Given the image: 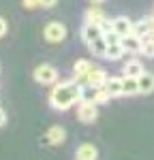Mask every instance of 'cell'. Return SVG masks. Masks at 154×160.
<instances>
[{
    "label": "cell",
    "instance_id": "1",
    "mask_svg": "<svg viewBox=\"0 0 154 160\" xmlns=\"http://www.w3.org/2000/svg\"><path fill=\"white\" fill-rule=\"evenodd\" d=\"M81 92H84V88L79 86L75 79H71V81H60V83H56V86L51 88L49 105L58 111H66V109H71L73 105H77V102L81 100Z\"/></svg>",
    "mask_w": 154,
    "mask_h": 160
},
{
    "label": "cell",
    "instance_id": "2",
    "mask_svg": "<svg viewBox=\"0 0 154 160\" xmlns=\"http://www.w3.org/2000/svg\"><path fill=\"white\" fill-rule=\"evenodd\" d=\"M32 77L41 86H54L58 81V68L54 64H38L34 68V73H32Z\"/></svg>",
    "mask_w": 154,
    "mask_h": 160
},
{
    "label": "cell",
    "instance_id": "3",
    "mask_svg": "<svg viewBox=\"0 0 154 160\" xmlns=\"http://www.w3.org/2000/svg\"><path fill=\"white\" fill-rule=\"evenodd\" d=\"M43 37L47 43H62L64 38H66V26L62 22H49V24L43 28Z\"/></svg>",
    "mask_w": 154,
    "mask_h": 160
},
{
    "label": "cell",
    "instance_id": "4",
    "mask_svg": "<svg viewBox=\"0 0 154 160\" xmlns=\"http://www.w3.org/2000/svg\"><path fill=\"white\" fill-rule=\"evenodd\" d=\"M99 118V105L90 102V100H79V107H77V120L84 124H92Z\"/></svg>",
    "mask_w": 154,
    "mask_h": 160
},
{
    "label": "cell",
    "instance_id": "5",
    "mask_svg": "<svg viewBox=\"0 0 154 160\" xmlns=\"http://www.w3.org/2000/svg\"><path fill=\"white\" fill-rule=\"evenodd\" d=\"M111 30L118 32L120 37H128V34H133V22L124 15H118L111 19Z\"/></svg>",
    "mask_w": 154,
    "mask_h": 160
},
{
    "label": "cell",
    "instance_id": "6",
    "mask_svg": "<svg viewBox=\"0 0 154 160\" xmlns=\"http://www.w3.org/2000/svg\"><path fill=\"white\" fill-rule=\"evenodd\" d=\"M79 37H81V41H84L86 45H88V43H92L94 38H101L103 37V30H101V26H96V24H84V26H81Z\"/></svg>",
    "mask_w": 154,
    "mask_h": 160
},
{
    "label": "cell",
    "instance_id": "7",
    "mask_svg": "<svg viewBox=\"0 0 154 160\" xmlns=\"http://www.w3.org/2000/svg\"><path fill=\"white\" fill-rule=\"evenodd\" d=\"M99 158V149L94 143H81L75 152V160H96Z\"/></svg>",
    "mask_w": 154,
    "mask_h": 160
},
{
    "label": "cell",
    "instance_id": "8",
    "mask_svg": "<svg viewBox=\"0 0 154 160\" xmlns=\"http://www.w3.org/2000/svg\"><path fill=\"white\" fill-rule=\"evenodd\" d=\"M120 45H122V49L124 53H141V38L135 37V34H128V37H122L120 38Z\"/></svg>",
    "mask_w": 154,
    "mask_h": 160
},
{
    "label": "cell",
    "instance_id": "9",
    "mask_svg": "<svg viewBox=\"0 0 154 160\" xmlns=\"http://www.w3.org/2000/svg\"><path fill=\"white\" fill-rule=\"evenodd\" d=\"M64 139H66V130L62 126H51L49 130L45 132V141L49 145H60V143H64Z\"/></svg>",
    "mask_w": 154,
    "mask_h": 160
},
{
    "label": "cell",
    "instance_id": "10",
    "mask_svg": "<svg viewBox=\"0 0 154 160\" xmlns=\"http://www.w3.org/2000/svg\"><path fill=\"white\" fill-rule=\"evenodd\" d=\"M105 90L109 94V98H118V96H124L122 94V77H107L105 81Z\"/></svg>",
    "mask_w": 154,
    "mask_h": 160
},
{
    "label": "cell",
    "instance_id": "11",
    "mask_svg": "<svg viewBox=\"0 0 154 160\" xmlns=\"http://www.w3.org/2000/svg\"><path fill=\"white\" fill-rule=\"evenodd\" d=\"M90 71H92V64H90L88 60H77L75 64H73V79H75L77 83H79V81H86V77H88Z\"/></svg>",
    "mask_w": 154,
    "mask_h": 160
},
{
    "label": "cell",
    "instance_id": "12",
    "mask_svg": "<svg viewBox=\"0 0 154 160\" xmlns=\"http://www.w3.org/2000/svg\"><path fill=\"white\" fill-rule=\"evenodd\" d=\"M107 77H109V75L105 73L103 68H94V66H92V71L88 73L86 81H88V86H92V88H103L105 81H107Z\"/></svg>",
    "mask_w": 154,
    "mask_h": 160
},
{
    "label": "cell",
    "instance_id": "13",
    "mask_svg": "<svg viewBox=\"0 0 154 160\" xmlns=\"http://www.w3.org/2000/svg\"><path fill=\"white\" fill-rule=\"evenodd\" d=\"M137 86H139V94H152L154 92V73H143L137 77Z\"/></svg>",
    "mask_w": 154,
    "mask_h": 160
},
{
    "label": "cell",
    "instance_id": "14",
    "mask_svg": "<svg viewBox=\"0 0 154 160\" xmlns=\"http://www.w3.org/2000/svg\"><path fill=\"white\" fill-rule=\"evenodd\" d=\"M84 19H86V24H96V26H101L107 17H105V13H103L101 7H90L88 11H86V15H84Z\"/></svg>",
    "mask_w": 154,
    "mask_h": 160
},
{
    "label": "cell",
    "instance_id": "15",
    "mask_svg": "<svg viewBox=\"0 0 154 160\" xmlns=\"http://www.w3.org/2000/svg\"><path fill=\"white\" fill-rule=\"evenodd\" d=\"M122 94H124V96H135V94H139L137 77H122Z\"/></svg>",
    "mask_w": 154,
    "mask_h": 160
},
{
    "label": "cell",
    "instance_id": "16",
    "mask_svg": "<svg viewBox=\"0 0 154 160\" xmlns=\"http://www.w3.org/2000/svg\"><path fill=\"white\" fill-rule=\"evenodd\" d=\"M122 73H124V77H139L143 73V64L139 60H128L122 66Z\"/></svg>",
    "mask_w": 154,
    "mask_h": 160
},
{
    "label": "cell",
    "instance_id": "17",
    "mask_svg": "<svg viewBox=\"0 0 154 160\" xmlns=\"http://www.w3.org/2000/svg\"><path fill=\"white\" fill-rule=\"evenodd\" d=\"M88 49L92 56H96V58H105V51H107V43H105V38H94L92 43H88Z\"/></svg>",
    "mask_w": 154,
    "mask_h": 160
},
{
    "label": "cell",
    "instance_id": "18",
    "mask_svg": "<svg viewBox=\"0 0 154 160\" xmlns=\"http://www.w3.org/2000/svg\"><path fill=\"white\" fill-rule=\"evenodd\" d=\"M124 56V49L120 43H114V45H107V51H105V60H120Z\"/></svg>",
    "mask_w": 154,
    "mask_h": 160
},
{
    "label": "cell",
    "instance_id": "19",
    "mask_svg": "<svg viewBox=\"0 0 154 160\" xmlns=\"http://www.w3.org/2000/svg\"><path fill=\"white\" fill-rule=\"evenodd\" d=\"M133 34L139 37V38L148 37V34H150V24H148V19H139V22H135V24H133Z\"/></svg>",
    "mask_w": 154,
    "mask_h": 160
},
{
    "label": "cell",
    "instance_id": "20",
    "mask_svg": "<svg viewBox=\"0 0 154 160\" xmlns=\"http://www.w3.org/2000/svg\"><path fill=\"white\" fill-rule=\"evenodd\" d=\"M141 53H143L146 58H154V37L152 34L141 38Z\"/></svg>",
    "mask_w": 154,
    "mask_h": 160
},
{
    "label": "cell",
    "instance_id": "21",
    "mask_svg": "<svg viewBox=\"0 0 154 160\" xmlns=\"http://www.w3.org/2000/svg\"><path fill=\"white\" fill-rule=\"evenodd\" d=\"M107 100H109L107 90H105V88H96V92H94V105H103V102H107Z\"/></svg>",
    "mask_w": 154,
    "mask_h": 160
},
{
    "label": "cell",
    "instance_id": "22",
    "mask_svg": "<svg viewBox=\"0 0 154 160\" xmlns=\"http://www.w3.org/2000/svg\"><path fill=\"white\" fill-rule=\"evenodd\" d=\"M103 38H105V43L107 45H114V43H120V34L118 32H114V30H107V32H103Z\"/></svg>",
    "mask_w": 154,
    "mask_h": 160
},
{
    "label": "cell",
    "instance_id": "23",
    "mask_svg": "<svg viewBox=\"0 0 154 160\" xmlns=\"http://www.w3.org/2000/svg\"><path fill=\"white\" fill-rule=\"evenodd\" d=\"M24 7L32 11V9H38V7H41V2H38V0H24Z\"/></svg>",
    "mask_w": 154,
    "mask_h": 160
},
{
    "label": "cell",
    "instance_id": "24",
    "mask_svg": "<svg viewBox=\"0 0 154 160\" xmlns=\"http://www.w3.org/2000/svg\"><path fill=\"white\" fill-rule=\"evenodd\" d=\"M38 2H41L43 9H54V7L58 4V0H38Z\"/></svg>",
    "mask_w": 154,
    "mask_h": 160
},
{
    "label": "cell",
    "instance_id": "25",
    "mask_svg": "<svg viewBox=\"0 0 154 160\" xmlns=\"http://www.w3.org/2000/svg\"><path fill=\"white\" fill-rule=\"evenodd\" d=\"M7 28H9L7 19H4V17H0V37H4V34H7Z\"/></svg>",
    "mask_w": 154,
    "mask_h": 160
},
{
    "label": "cell",
    "instance_id": "26",
    "mask_svg": "<svg viewBox=\"0 0 154 160\" xmlns=\"http://www.w3.org/2000/svg\"><path fill=\"white\" fill-rule=\"evenodd\" d=\"M7 124V113H4V109H0V128Z\"/></svg>",
    "mask_w": 154,
    "mask_h": 160
},
{
    "label": "cell",
    "instance_id": "27",
    "mask_svg": "<svg viewBox=\"0 0 154 160\" xmlns=\"http://www.w3.org/2000/svg\"><path fill=\"white\" fill-rule=\"evenodd\" d=\"M92 4H101V2H105V0H90Z\"/></svg>",
    "mask_w": 154,
    "mask_h": 160
}]
</instances>
